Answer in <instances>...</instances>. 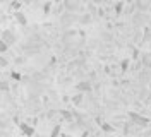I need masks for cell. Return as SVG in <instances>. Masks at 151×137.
Instances as JSON below:
<instances>
[{
  "mask_svg": "<svg viewBox=\"0 0 151 137\" xmlns=\"http://www.w3.org/2000/svg\"><path fill=\"white\" fill-rule=\"evenodd\" d=\"M129 118H131V122L134 123V125H139V127H148V125L151 123L150 118L142 117V115H139V113H134V111H129Z\"/></svg>",
  "mask_w": 151,
  "mask_h": 137,
  "instance_id": "cell-1",
  "label": "cell"
},
{
  "mask_svg": "<svg viewBox=\"0 0 151 137\" xmlns=\"http://www.w3.org/2000/svg\"><path fill=\"white\" fill-rule=\"evenodd\" d=\"M0 39H2V41H5V43L10 46V45H14V43H16V34H14L10 29H4V31H2V34H0Z\"/></svg>",
  "mask_w": 151,
  "mask_h": 137,
  "instance_id": "cell-2",
  "label": "cell"
},
{
  "mask_svg": "<svg viewBox=\"0 0 151 137\" xmlns=\"http://www.w3.org/2000/svg\"><path fill=\"white\" fill-rule=\"evenodd\" d=\"M19 128H21V132H22L26 137H33L35 136V127L29 125V123H26V122H21V123H19Z\"/></svg>",
  "mask_w": 151,
  "mask_h": 137,
  "instance_id": "cell-3",
  "label": "cell"
},
{
  "mask_svg": "<svg viewBox=\"0 0 151 137\" xmlns=\"http://www.w3.org/2000/svg\"><path fill=\"white\" fill-rule=\"evenodd\" d=\"M76 89H77L79 93H88V91L93 89V84H91L89 81H81V82L76 84Z\"/></svg>",
  "mask_w": 151,
  "mask_h": 137,
  "instance_id": "cell-4",
  "label": "cell"
},
{
  "mask_svg": "<svg viewBox=\"0 0 151 137\" xmlns=\"http://www.w3.org/2000/svg\"><path fill=\"white\" fill-rule=\"evenodd\" d=\"M64 9L67 12H76V10H79V2L77 0H65L64 2Z\"/></svg>",
  "mask_w": 151,
  "mask_h": 137,
  "instance_id": "cell-5",
  "label": "cell"
},
{
  "mask_svg": "<svg viewBox=\"0 0 151 137\" xmlns=\"http://www.w3.org/2000/svg\"><path fill=\"white\" fill-rule=\"evenodd\" d=\"M14 17H16V21H17L19 26H26V24H28L26 14H24V12H21V10H16V12H14Z\"/></svg>",
  "mask_w": 151,
  "mask_h": 137,
  "instance_id": "cell-6",
  "label": "cell"
},
{
  "mask_svg": "<svg viewBox=\"0 0 151 137\" xmlns=\"http://www.w3.org/2000/svg\"><path fill=\"white\" fill-rule=\"evenodd\" d=\"M72 105L74 106H81V103H83V93H77L76 96H72Z\"/></svg>",
  "mask_w": 151,
  "mask_h": 137,
  "instance_id": "cell-7",
  "label": "cell"
},
{
  "mask_svg": "<svg viewBox=\"0 0 151 137\" xmlns=\"http://www.w3.org/2000/svg\"><path fill=\"white\" fill-rule=\"evenodd\" d=\"M52 7H53V2H52V0L45 2V5H43V14H45V16L52 14Z\"/></svg>",
  "mask_w": 151,
  "mask_h": 137,
  "instance_id": "cell-8",
  "label": "cell"
},
{
  "mask_svg": "<svg viewBox=\"0 0 151 137\" xmlns=\"http://www.w3.org/2000/svg\"><path fill=\"white\" fill-rule=\"evenodd\" d=\"M122 10H124V2L122 0H119V2L115 4V16H120Z\"/></svg>",
  "mask_w": 151,
  "mask_h": 137,
  "instance_id": "cell-9",
  "label": "cell"
},
{
  "mask_svg": "<svg viewBox=\"0 0 151 137\" xmlns=\"http://www.w3.org/2000/svg\"><path fill=\"white\" fill-rule=\"evenodd\" d=\"M50 137H60V123H57L55 127L52 128V132H50Z\"/></svg>",
  "mask_w": 151,
  "mask_h": 137,
  "instance_id": "cell-10",
  "label": "cell"
},
{
  "mask_svg": "<svg viewBox=\"0 0 151 137\" xmlns=\"http://www.w3.org/2000/svg\"><path fill=\"white\" fill-rule=\"evenodd\" d=\"M120 70L122 72H127L129 70V58H124L122 62H120Z\"/></svg>",
  "mask_w": 151,
  "mask_h": 137,
  "instance_id": "cell-11",
  "label": "cell"
},
{
  "mask_svg": "<svg viewBox=\"0 0 151 137\" xmlns=\"http://www.w3.org/2000/svg\"><path fill=\"white\" fill-rule=\"evenodd\" d=\"M72 21H74V17H72V16H70V12H67L65 16H64V17H62V22H64V24H70V22H72Z\"/></svg>",
  "mask_w": 151,
  "mask_h": 137,
  "instance_id": "cell-12",
  "label": "cell"
},
{
  "mask_svg": "<svg viewBox=\"0 0 151 137\" xmlns=\"http://www.w3.org/2000/svg\"><path fill=\"white\" fill-rule=\"evenodd\" d=\"M10 89V84L7 81H0V93L2 91H9Z\"/></svg>",
  "mask_w": 151,
  "mask_h": 137,
  "instance_id": "cell-13",
  "label": "cell"
},
{
  "mask_svg": "<svg viewBox=\"0 0 151 137\" xmlns=\"http://www.w3.org/2000/svg\"><path fill=\"white\" fill-rule=\"evenodd\" d=\"M7 65H9V60H7L4 55H0V69H5Z\"/></svg>",
  "mask_w": 151,
  "mask_h": 137,
  "instance_id": "cell-14",
  "label": "cell"
},
{
  "mask_svg": "<svg viewBox=\"0 0 151 137\" xmlns=\"http://www.w3.org/2000/svg\"><path fill=\"white\" fill-rule=\"evenodd\" d=\"M7 50H9V45H7L5 41H2V39H0V55H2V53H5Z\"/></svg>",
  "mask_w": 151,
  "mask_h": 137,
  "instance_id": "cell-15",
  "label": "cell"
},
{
  "mask_svg": "<svg viewBox=\"0 0 151 137\" xmlns=\"http://www.w3.org/2000/svg\"><path fill=\"white\" fill-rule=\"evenodd\" d=\"M10 77H12V79H14V81H21V79H22V77H21V74L19 72H16V70H12V72H10Z\"/></svg>",
  "mask_w": 151,
  "mask_h": 137,
  "instance_id": "cell-16",
  "label": "cell"
},
{
  "mask_svg": "<svg viewBox=\"0 0 151 137\" xmlns=\"http://www.w3.org/2000/svg\"><path fill=\"white\" fill-rule=\"evenodd\" d=\"M62 117L69 122H72V115H70V111H65V110H62Z\"/></svg>",
  "mask_w": 151,
  "mask_h": 137,
  "instance_id": "cell-17",
  "label": "cell"
},
{
  "mask_svg": "<svg viewBox=\"0 0 151 137\" xmlns=\"http://www.w3.org/2000/svg\"><path fill=\"white\" fill-rule=\"evenodd\" d=\"M89 21H91V16H89V14H84V16L81 17V22H83V24H88Z\"/></svg>",
  "mask_w": 151,
  "mask_h": 137,
  "instance_id": "cell-18",
  "label": "cell"
},
{
  "mask_svg": "<svg viewBox=\"0 0 151 137\" xmlns=\"http://www.w3.org/2000/svg\"><path fill=\"white\" fill-rule=\"evenodd\" d=\"M101 128H103L105 132H113V127L108 125V123H101Z\"/></svg>",
  "mask_w": 151,
  "mask_h": 137,
  "instance_id": "cell-19",
  "label": "cell"
},
{
  "mask_svg": "<svg viewBox=\"0 0 151 137\" xmlns=\"http://www.w3.org/2000/svg\"><path fill=\"white\" fill-rule=\"evenodd\" d=\"M5 127H7V118L0 117V128H5Z\"/></svg>",
  "mask_w": 151,
  "mask_h": 137,
  "instance_id": "cell-20",
  "label": "cell"
},
{
  "mask_svg": "<svg viewBox=\"0 0 151 137\" xmlns=\"http://www.w3.org/2000/svg\"><path fill=\"white\" fill-rule=\"evenodd\" d=\"M81 137H91V136H89V132H88V130H84V132H83V136H81Z\"/></svg>",
  "mask_w": 151,
  "mask_h": 137,
  "instance_id": "cell-21",
  "label": "cell"
},
{
  "mask_svg": "<svg viewBox=\"0 0 151 137\" xmlns=\"http://www.w3.org/2000/svg\"><path fill=\"white\" fill-rule=\"evenodd\" d=\"M52 2H53V4H60V2H62V0H52Z\"/></svg>",
  "mask_w": 151,
  "mask_h": 137,
  "instance_id": "cell-22",
  "label": "cell"
},
{
  "mask_svg": "<svg viewBox=\"0 0 151 137\" xmlns=\"http://www.w3.org/2000/svg\"><path fill=\"white\" fill-rule=\"evenodd\" d=\"M24 2H26V4H31V2H33V0H24Z\"/></svg>",
  "mask_w": 151,
  "mask_h": 137,
  "instance_id": "cell-23",
  "label": "cell"
},
{
  "mask_svg": "<svg viewBox=\"0 0 151 137\" xmlns=\"http://www.w3.org/2000/svg\"><path fill=\"white\" fill-rule=\"evenodd\" d=\"M0 137H2V132H0Z\"/></svg>",
  "mask_w": 151,
  "mask_h": 137,
  "instance_id": "cell-24",
  "label": "cell"
},
{
  "mask_svg": "<svg viewBox=\"0 0 151 137\" xmlns=\"http://www.w3.org/2000/svg\"><path fill=\"white\" fill-rule=\"evenodd\" d=\"M127 2H132V0H127Z\"/></svg>",
  "mask_w": 151,
  "mask_h": 137,
  "instance_id": "cell-25",
  "label": "cell"
},
{
  "mask_svg": "<svg viewBox=\"0 0 151 137\" xmlns=\"http://www.w3.org/2000/svg\"><path fill=\"white\" fill-rule=\"evenodd\" d=\"M0 100H2V96H0Z\"/></svg>",
  "mask_w": 151,
  "mask_h": 137,
  "instance_id": "cell-26",
  "label": "cell"
},
{
  "mask_svg": "<svg viewBox=\"0 0 151 137\" xmlns=\"http://www.w3.org/2000/svg\"><path fill=\"white\" fill-rule=\"evenodd\" d=\"M93 137H96V136H93Z\"/></svg>",
  "mask_w": 151,
  "mask_h": 137,
  "instance_id": "cell-27",
  "label": "cell"
}]
</instances>
